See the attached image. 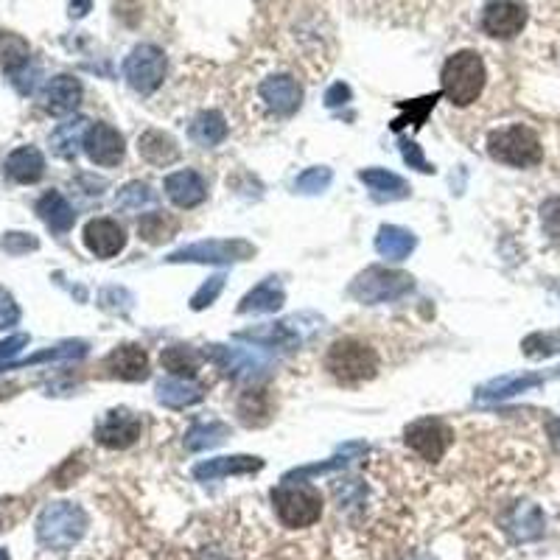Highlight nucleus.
<instances>
[{
	"instance_id": "obj_41",
	"label": "nucleus",
	"mask_w": 560,
	"mask_h": 560,
	"mask_svg": "<svg viewBox=\"0 0 560 560\" xmlns=\"http://www.w3.org/2000/svg\"><path fill=\"white\" fill-rule=\"evenodd\" d=\"M84 353H87V342L73 339V342H62V345H56V348H51V350L34 353L31 359H23V362H17L14 367H28V364H40V362H56V359H82Z\"/></svg>"
},
{
	"instance_id": "obj_47",
	"label": "nucleus",
	"mask_w": 560,
	"mask_h": 560,
	"mask_svg": "<svg viewBox=\"0 0 560 560\" xmlns=\"http://www.w3.org/2000/svg\"><path fill=\"white\" fill-rule=\"evenodd\" d=\"M401 154H404V160L409 163L412 168H418V171H423V174H432L434 168L426 163V157H423V152H420L418 143H412V140H401Z\"/></svg>"
},
{
	"instance_id": "obj_49",
	"label": "nucleus",
	"mask_w": 560,
	"mask_h": 560,
	"mask_svg": "<svg viewBox=\"0 0 560 560\" xmlns=\"http://www.w3.org/2000/svg\"><path fill=\"white\" fill-rule=\"evenodd\" d=\"M350 101V87L348 84H342V82H336V84H331L328 87V93H325V104L334 110V107H342V104H348Z\"/></svg>"
},
{
	"instance_id": "obj_10",
	"label": "nucleus",
	"mask_w": 560,
	"mask_h": 560,
	"mask_svg": "<svg viewBox=\"0 0 560 560\" xmlns=\"http://www.w3.org/2000/svg\"><path fill=\"white\" fill-rule=\"evenodd\" d=\"M255 96L275 118H289L303 107V84L292 73H272L258 82Z\"/></svg>"
},
{
	"instance_id": "obj_5",
	"label": "nucleus",
	"mask_w": 560,
	"mask_h": 560,
	"mask_svg": "<svg viewBox=\"0 0 560 560\" xmlns=\"http://www.w3.org/2000/svg\"><path fill=\"white\" fill-rule=\"evenodd\" d=\"M84 532H87V513L73 502L48 504L37 518V541L54 552H65L70 546H76Z\"/></svg>"
},
{
	"instance_id": "obj_9",
	"label": "nucleus",
	"mask_w": 560,
	"mask_h": 560,
	"mask_svg": "<svg viewBox=\"0 0 560 560\" xmlns=\"http://www.w3.org/2000/svg\"><path fill=\"white\" fill-rule=\"evenodd\" d=\"M404 443L426 462H437L446 457L454 443V429L440 418H420L406 426Z\"/></svg>"
},
{
	"instance_id": "obj_46",
	"label": "nucleus",
	"mask_w": 560,
	"mask_h": 560,
	"mask_svg": "<svg viewBox=\"0 0 560 560\" xmlns=\"http://www.w3.org/2000/svg\"><path fill=\"white\" fill-rule=\"evenodd\" d=\"M20 322V306L14 303V297L0 286V331H9Z\"/></svg>"
},
{
	"instance_id": "obj_24",
	"label": "nucleus",
	"mask_w": 560,
	"mask_h": 560,
	"mask_svg": "<svg viewBox=\"0 0 560 560\" xmlns=\"http://www.w3.org/2000/svg\"><path fill=\"white\" fill-rule=\"evenodd\" d=\"M367 14H381L384 20H418L432 9L434 0H356Z\"/></svg>"
},
{
	"instance_id": "obj_40",
	"label": "nucleus",
	"mask_w": 560,
	"mask_h": 560,
	"mask_svg": "<svg viewBox=\"0 0 560 560\" xmlns=\"http://www.w3.org/2000/svg\"><path fill=\"white\" fill-rule=\"evenodd\" d=\"M334 180V171L325 166H314V168H306L297 180H294V191L297 194H306V196H314V194H322V191H328V185Z\"/></svg>"
},
{
	"instance_id": "obj_22",
	"label": "nucleus",
	"mask_w": 560,
	"mask_h": 560,
	"mask_svg": "<svg viewBox=\"0 0 560 560\" xmlns=\"http://www.w3.org/2000/svg\"><path fill=\"white\" fill-rule=\"evenodd\" d=\"M138 154L146 163H152V166L157 168H166L180 160V146H177V140L171 138L168 132L149 129V132H143L138 138Z\"/></svg>"
},
{
	"instance_id": "obj_32",
	"label": "nucleus",
	"mask_w": 560,
	"mask_h": 560,
	"mask_svg": "<svg viewBox=\"0 0 560 560\" xmlns=\"http://www.w3.org/2000/svg\"><path fill=\"white\" fill-rule=\"evenodd\" d=\"M202 359H205V353L188 348V345H168L160 350V364L174 378H194L202 367Z\"/></svg>"
},
{
	"instance_id": "obj_26",
	"label": "nucleus",
	"mask_w": 560,
	"mask_h": 560,
	"mask_svg": "<svg viewBox=\"0 0 560 560\" xmlns=\"http://www.w3.org/2000/svg\"><path fill=\"white\" fill-rule=\"evenodd\" d=\"M546 378L544 373H524V376H502L493 378L488 384H482L476 390V398L479 401H502V398H510V395H518V392H527L538 384H544Z\"/></svg>"
},
{
	"instance_id": "obj_19",
	"label": "nucleus",
	"mask_w": 560,
	"mask_h": 560,
	"mask_svg": "<svg viewBox=\"0 0 560 560\" xmlns=\"http://www.w3.org/2000/svg\"><path fill=\"white\" fill-rule=\"evenodd\" d=\"M82 96V82L76 76L59 73L45 87V110L51 112V115H70V112L79 110Z\"/></svg>"
},
{
	"instance_id": "obj_20",
	"label": "nucleus",
	"mask_w": 560,
	"mask_h": 560,
	"mask_svg": "<svg viewBox=\"0 0 560 560\" xmlns=\"http://www.w3.org/2000/svg\"><path fill=\"white\" fill-rule=\"evenodd\" d=\"M504 530L516 541H535L544 535V513L538 504L518 502L504 513Z\"/></svg>"
},
{
	"instance_id": "obj_6",
	"label": "nucleus",
	"mask_w": 560,
	"mask_h": 560,
	"mask_svg": "<svg viewBox=\"0 0 560 560\" xmlns=\"http://www.w3.org/2000/svg\"><path fill=\"white\" fill-rule=\"evenodd\" d=\"M415 280L398 269H384V266H370L362 275L350 283V297H356L364 306H378V303H392L401 300L404 294L412 292Z\"/></svg>"
},
{
	"instance_id": "obj_8",
	"label": "nucleus",
	"mask_w": 560,
	"mask_h": 560,
	"mask_svg": "<svg viewBox=\"0 0 560 560\" xmlns=\"http://www.w3.org/2000/svg\"><path fill=\"white\" fill-rule=\"evenodd\" d=\"M124 76L135 93L149 96L166 79V54L157 45H135L124 59Z\"/></svg>"
},
{
	"instance_id": "obj_48",
	"label": "nucleus",
	"mask_w": 560,
	"mask_h": 560,
	"mask_svg": "<svg viewBox=\"0 0 560 560\" xmlns=\"http://www.w3.org/2000/svg\"><path fill=\"white\" fill-rule=\"evenodd\" d=\"M28 345V334H14L9 339H3L0 342V367H6V364L12 362L14 356L20 353V350Z\"/></svg>"
},
{
	"instance_id": "obj_45",
	"label": "nucleus",
	"mask_w": 560,
	"mask_h": 560,
	"mask_svg": "<svg viewBox=\"0 0 560 560\" xmlns=\"http://www.w3.org/2000/svg\"><path fill=\"white\" fill-rule=\"evenodd\" d=\"M0 247L9 252V255H23V252H31L40 247V241L31 236V233H6L0 238Z\"/></svg>"
},
{
	"instance_id": "obj_50",
	"label": "nucleus",
	"mask_w": 560,
	"mask_h": 560,
	"mask_svg": "<svg viewBox=\"0 0 560 560\" xmlns=\"http://www.w3.org/2000/svg\"><path fill=\"white\" fill-rule=\"evenodd\" d=\"M90 6H93V0H70V17H84V14L90 12Z\"/></svg>"
},
{
	"instance_id": "obj_23",
	"label": "nucleus",
	"mask_w": 560,
	"mask_h": 560,
	"mask_svg": "<svg viewBox=\"0 0 560 560\" xmlns=\"http://www.w3.org/2000/svg\"><path fill=\"white\" fill-rule=\"evenodd\" d=\"M286 303V292L278 278L261 280L252 292H247L238 303V314H272Z\"/></svg>"
},
{
	"instance_id": "obj_36",
	"label": "nucleus",
	"mask_w": 560,
	"mask_h": 560,
	"mask_svg": "<svg viewBox=\"0 0 560 560\" xmlns=\"http://www.w3.org/2000/svg\"><path fill=\"white\" fill-rule=\"evenodd\" d=\"M28 54H31V48L20 34L0 31V68L6 73H17L20 68H26Z\"/></svg>"
},
{
	"instance_id": "obj_11",
	"label": "nucleus",
	"mask_w": 560,
	"mask_h": 560,
	"mask_svg": "<svg viewBox=\"0 0 560 560\" xmlns=\"http://www.w3.org/2000/svg\"><path fill=\"white\" fill-rule=\"evenodd\" d=\"M527 20H530V12L521 0H490L482 9L479 26L493 40H516L527 28Z\"/></svg>"
},
{
	"instance_id": "obj_7",
	"label": "nucleus",
	"mask_w": 560,
	"mask_h": 560,
	"mask_svg": "<svg viewBox=\"0 0 560 560\" xmlns=\"http://www.w3.org/2000/svg\"><path fill=\"white\" fill-rule=\"evenodd\" d=\"M255 255V247L244 238H210L196 241L182 250L171 252L168 264H238Z\"/></svg>"
},
{
	"instance_id": "obj_12",
	"label": "nucleus",
	"mask_w": 560,
	"mask_h": 560,
	"mask_svg": "<svg viewBox=\"0 0 560 560\" xmlns=\"http://www.w3.org/2000/svg\"><path fill=\"white\" fill-rule=\"evenodd\" d=\"M140 432H143V420L132 412V409H110L104 412V418L96 423V443L104 448H121L135 446L140 440Z\"/></svg>"
},
{
	"instance_id": "obj_38",
	"label": "nucleus",
	"mask_w": 560,
	"mask_h": 560,
	"mask_svg": "<svg viewBox=\"0 0 560 560\" xmlns=\"http://www.w3.org/2000/svg\"><path fill=\"white\" fill-rule=\"evenodd\" d=\"M177 233V222L168 216V213H146L140 216L138 222V236L146 241V244H163L168 238Z\"/></svg>"
},
{
	"instance_id": "obj_34",
	"label": "nucleus",
	"mask_w": 560,
	"mask_h": 560,
	"mask_svg": "<svg viewBox=\"0 0 560 560\" xmlns=\"http://www.w3.org/2000/svg\"><path fill=\"white\" fill-rule=\"evenodd\" d=\"M230 437V426L222 420H199L185 434V448L188 451H205V448L222 446Z\"/></svg>"
},
{
	"instance_id": "obj_21",
	"label": "nucleus",
	"mask_w": 560,
	"mask_h": 560,
	"mask_svg": "<svg viewBox=\"0 0 560 560\" xmlns=\"http://www.w3.org/2000/svg\"><path fill=\"white\" fill-rule=\"evenodd\" d=\"M264 468V460L258 457H247V454H236V457H213L194 465V476L202 482H213L222 476H241V474H255Z\"/></svg>"
},
{
	"instance_id": "obj_52",
	"label": "nucleus",
	"mask_w": 560,
	"mask_h": 560,
	"mask_svg": "<svg viewBox=\"0 0 560 560\" xmlns=\"http://www.w3.org/2000/svg\"><path fill=\"white\" fill-rule=\"evenodd\" d=\"M199 560H227L222 555V552H216V549H205L202 555H199Z\"/></svg>"
},
{
	"instance_id": "obj_29",
	"label": "nucleus",
	"mask_w": 560,
	"mask_h": 560,
	"mask_svg": "<svg viewBox=\"0 0 560 560\" xmlns=\"http://www.w3.org/2000/svg\"><path fill=\"white\" fill-rule=\"evenodd\" d=\"M205 398V390L194 384L191 378H166L157 384V401L171 409H185V406L199 404Z\"/></svg>"
},
{
	"instance_id": "obj_15",
	"label": "nucleus",
	"mask_w": 560,
	"mask_h": 560,
	"mask_svg": "<svg viewBox=\"0 0 560 560\" xmlns=\"http://www.w3.org/2000/svg\"><path fill=\"white\" fill-rule=\"evenodd\" d=\"M84 152L96 166H118L124 160V135L110 124H93L84 132Z\"/></svg>"
},
{
	"instance_id": "obj_13",
	"label": "nucleus",
	"mask_w": 560,
	"mask_h": 560,
	"mask_svg": "<svg viewBox=\"0 0 560 560\" xmlns=\"http://www.w3.org/2000/svg\"><path fill=\"white\" fill-rule=\"evenodd\" d=\"M306 317H292V320L280 322H264L258 328H247V331H238L236 339L252 342V345H261V348H280V350H294L300 348V342L306 339L308 331H303L300 322Z\"/></svg>"
},
{
	"instance_id": "obj_37",
	"label": "nucleus",
	"mask_w": 560,
	"mask_h": 560,
	"mask_svg": "<svg viewBox=\"0 0 560 560\" xmlns=\"http://www.w3.org/2000/svg\"><path fill=\"white\" fill-rule=\"evenodd\" d=\"M367 454V446L364 443H345V446L336 451L334 457L328 462H317V465H306V468H297L289 474V479H306V476H317V474H328V471H334V468H342V465H348L350 460H356V457H362Z\"/></svg>"
},
{
	"instance_id": "obj_53",
	"label": "nucleus",
	"mask_w": 560,
	"mask_h": 560,
	"mask_svg": "<svg viewBox=\"0 0 560 560\" xmlns=\"http://www.w3.org/2000/svg\"><path fill=\"white\" fill-rule=\"evenodd\" d=\"M0 560H9V555H6V552H3V549H0Z\"/></svg>"
},
{
	"instance_id": "obj_17",
	"label": "nucleus",
	"mask_w": 560,
	"mask_h": 560,
	"mask_svg": "<svg viewBox=\"0 0 560 560\" xmlns=\"http://www.w3.org/2000/svg\"><path fill=\"white\" fill-rule=\"evenodd\" d=\"M84 247L96 258H115L126 247V230L115 219H90L84 224Z\"/></svg>"
},
{
	"instance_id": "obj_25",
	"label": "nucleus",
	"mask_w": 560,
	"mask_h": 560,
	"mask_svg": "<svg viewBox=\"0 0 560 560\" xmlns=\"http://www.w3.org/2000/svg\"><path fill=\"white\" fill-rule=\"evenodd\" d=\"M6 174L14 182H23V185L40 182L42 174H45V157L37 146H20L6 157Z\"/></svg>"
},
{
	"instance_id": "obj_31",
	"label": "nucleus",
	"mask_w": 560,
	"mask_h": 560,
	"mask_svg": "<svg viewBox=\"0 0 560 560\" xmlns=\"http://www.w3.org/2000/svg\"><path fill=\"white\" fill-rule=\"evenodd\" d=\"M238 420L244 426H266L272 420V398L269 392L261 390V387H250V390L241 392L236 404Z\"/></svg>"
},
{
	"instance_id": "obj_28",
	"label": "nucleus",
	"mask_w": 560,
	"mask_h": 560,
	"mask_svg": "<svg viewBox=\"0 0 560 560\" xmlns=\"http://www.w3.org/2000/svg\"><path fill=\"white\" fill-rule=\"evenodd\" d=\"M359 180L373 191L376 199H387V202H398L409 196V182L398 174H392L387 168H362L359 171Z\"/></svg>"
},
{
	"instance_id": "obj_3",
	"label": "nucleus",
	"mask_w": 560,
	"mask_h": 560,
	"mask_svg": "<svg viewBox=\"0 0 560 560\" xmlns=\"http://www.w3.org/2000/svg\"><path fill=\"white\" fill-rule=\"evenodd\" d=\"M272 504L275 513L283 521V527L289 530H303L317 524L322 516V496L306 479H283L278 488L272 490Z\"/></svg>"
},
{
	"instance_id": "obj_42",
	"label": "nucleus",
	"mask_w": 560,
	"mask_h": 560,
	"mask_svg": "<svg viewBox=\"0 0 560 560\" xmlns=\"http://www.w3.org/2000/svg\"><path fill=\"white\" fill-rule=\"evenodd\" d=\"M524 353L530 359H544V356H555L560 353V331H546V334H532L524 339Z\"/></svg>"
},
{
	"instance_id": "obj_4",
	"label": "nucleus",
	"mask_w": 560,
	"mask_h": 560,
	"mask_svg": "<svg viewBox=\"0 0 560 560\" xmlns=\"http://www.w3.org/2000/svg\"><path fill=\"white\" fill-rule=\"evenodd\" d=\"M488 154L502 166L532 168L544 160V143L532 126L510 124L490 132Z\"/></svg>"
},
{
	"instance_id": "obj_39",
	"label": "nucleus",
	"mask_w": 560,
	"mask_h": 560,
	"mask_svg": "<svg viewBox=\"0 0 560 560\" xmlns=\"http://www.w3.org/2000/svg\"><path fill=\"white\" fill-rule=\"evenodd\" d=\"M154 199H157V194L146 182H126L124 188L115 194V208L124 210V213H140V210L154 205Z\"/></svg>"
},
{
	"instance_id": "obj_14",
	"label": "nucleus",
	"mask_w": 560,
	"mask_h": 560,
	"mask_svg": "<svg viewBox=\"0 0 560 560\" xmlns=\"http://www.w3.org/2000/svg\"><path fill=\"white\" fill-rule=\"evenodd\" d=\"M205 359L213 362L224 376L236 378V381H255L266 370V362L252 353V350L244 348H224V345H210L205 350Z\"/></svg>"
},
{
	"instance_id": "obj_2",
	"label": "nucleus",
	"mask_w": 560,
	"mask_h": 560,
	"mask_svg": "<svg viewBox=\"0 0 560 560\" xmlns=\"http://www.w3.org/2000/svg\"><path fill=\"white\" fill-rule=\"evenodd\" d=\"M381 359L373 345H367L364 339L345 336L336 339L334 345L325 353V370L339 381V384H362L376 378Z\"/></svg>"
},
{
	"instance_id": "obj_30",
	"label": "nucleus",
	"mask_w": 560,
	"mask_h": 560,
	"mask_svg": "<svg viewBox=\"0 0 560 560\" xmlns=\"http://www.w3.org/2000/svg\"><path fill=\"white\" fill-rule=\"evenodd\" d=\"M188 138L194 140L196 146H202V149L219 146V143L227 138V121H224L222 112L216 110L199 112L194 121H191V126H188Z\"/></svg>"
},
{
	"instance_id": "obj_16",
	"label": "nucleus",
	"mask_w": 560,
	"mask_h": 560,
	"mask_svg": "<svg viewBox=\"0 0 560 560\" xmlns=\"http://www.w3.org/2000/svg\"><path fill=\"white\" fill-rule=\"evenodd\" d=\"M163 188H166L168 199L182 210L196 208V205H202L208 199V182L194 168H182V171L168 174Z\"/></svg>"
},
{
	"instance_id": "obj_1",
	"label": "nucleus",
	"mask_w": 560,
	"mask_h": 560,
	"mask_svg": "<svg viewBox=\"0 0 560 560\" xmlns=\"http://www.w3.org/2000/svg\"><path fill=\"white\" fill-rule=\"evenodd\" d=\"M440 84H443V96L457 104V107H471L476 98L482 96L485 84H488V65L485 56L479 51H457L446 59V65L440 70Z\"/></svg>"
},
{
	"instance_id": "obj_35",
	"label": "nucleus",
	"mask_w": 560,
	"mask_h": 560,
	"mask_svg": "<svg viewBox=\"0 0 560 560\" xmlns=\"http://www.w3.org/2000/svg\"><path fill=\"white\" fill-rule=\"evenodd\" d=\"M90 126L84 118H73L68 124H59L54 135H51V149L54 154H59L62 160H73L76 152H79V143H84V132Z\"/></svg>"
},
{
	"instance_id": "obj_51",
	"label": "nucleus",
	"mask_w": 560,
	"mask_h": 560,
	"mask_svg": "<svg viewBox=\"0 0 560 560\" xmlns=\"http://www.w3.org/2000/svg\"><path fill=\"white\" fill-rule=\"evenodd\" d=\"M549 437H552V443L560 448V418L549 423Z\"/></svg>"
},
{
	"instance_id": "obj_18",
	"label": "nucleus",
	"mask_w": 560,
	"mask_h": 560,
	"mask_svg": "<svg viewBox=\"0 0 560 560\" xmlns=\"http://www.w3.org/2000/svg\"><path fill=\"white\" fill-rule=\"evenodd\" d=\"M104 373L121 381H143L149 376V356L140 345H121L104 359Z\"/></svg>"
},
{
	"instance_id": "obj_33",
	"label": "nucleus",
	"mask_w": 560,
	"mask_h": 560,
	"mask_svg": "<svg viewBox=\"0 0 560 560\" xmlns=\"http://www.w3.org/2000/svg\"><path fill=\"white\" fill-rule=\"evenodd\" d=\"M37 213H40L42 222L48 224L54 233H68L73 222H76V213L70 208V202L59 191H48V194L42 196L40 202H37Z\"/></svg>"
},
{
	"instance_id": "obj_44",
	"label": "nucleus",
	"mask_w": 560,
	"mask_h": 560,
	"mask_svg": "<svg viewBox=\"0 0 560 560\" xmlns=\"http://www.w3.org/2000/svg\"><path fill=\"white\" fill-rule=\"evenodd\" d=\"M541 227L552 241H560V194L549 196L541 205Z\"/></svg>"
},
{
	"instance_id": "obj_27",
	"label": "nucleus",
	"mask_w": 560,
	"mask_h": 560,
	"mask_svg": "<svg viewBox=\"0 0 560 560\" xmlns=\"http://www.w3.org/2000/svg\"><path fill=\"white\" fill-rule=\"evenodd\" d=\"M418 247V238L412 230L398 227V224H384L376 236V252L387 261H404L409 252Z\"/></svg>"
},
{
	"instance_id": "obj_43",
	"label": "nucleus",
	"mask_w": 560,
	"mask_h": 560,
	"mask_svg": "<svg viewBox=\"0 0 560 560\" xmlns=\"http://www.w3.org/2000/svg\"><path fill=\"white\" fill-rule=\"evenodd\" d=\"M224 289V275H213V278H208V283H202L199 289H196V294L191 297V308L194 311H202V308H208L216 303V297L222 294Z\"/></svg>"
}]
</instances>
